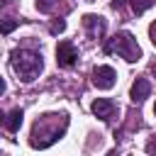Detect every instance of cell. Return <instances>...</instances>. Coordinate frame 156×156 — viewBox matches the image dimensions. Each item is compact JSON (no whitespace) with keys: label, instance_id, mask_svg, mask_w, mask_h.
I'll use <instances>...</instances> for the list:
<instances>
[{"label":"cell","instance_id":"4","mask_svg":"<svg viewBox=\"0 0 156 156\" xmlns=\"http://www.w3.org/2000/svg\"><path fill=\"white\" fill-rule=\"evenodd\" d=\"M56 63L61 68H73L78 63V49L71 44V41H61L56 46Z\"/></svg>","mask_w":156,"mask_h":156},{"label":"cell","instance_id":"2","mask_svg":"<svg viewBox=\"0 0 156 156\" xmlns=\"http://www.w3.org/2000/svg\"><path fill=\"white\" fill-rule=\"evenodd\" d=\"M10 63L22 80H34L44 68L41 54H34V51H27V49H15L10 54Z\"/></svg>","mask_w":156,"mask_h":156},{"label":"cell","instance_id":"6","mask_svg":"<svg viewBox=\"0 0 156 156\" xmlns=\"http://www.w3.org/2000/svg\"><path fill=\"white\" fill-rule=\"evenodd\" d=\"M83 27L88 29V34H90L93 39H102L107 24H105V20L98 17V15H85V17H83Z\"/></svg>","mask_w":156,"mask_h":156},{"label":"cell","instance_id":"14","mask_svg":"<svg viewBox=\"0 0 156 156\" xmlns=\"http://www.w3.org/2000/svg\"><path fill=\"white\" fill-rule=\"evenodd\" d=\"M146 151H149L151 156H156V136H154V139H149V144H146Z\"/></svg>","mask_w":156,"mask_h":156},{"label":"cell","instance_id":"13","mask_svg":"<svg viewBox=\"0 0 156 156\" xmlns=\"http://www.w3.org/2000/svg\"><path fill=\"white\" fill-rule=\"evenodd\" d=\"M63 29H66V22H63V20H56V22L51 24V34H61Z\"/></svg>","mask_w":156,"mask_h":156},{"label":"cell","instance_id":"8","mask_svg":"<svg viewBox=\"0 0 156 156\" xmlns=\"http://www.w3.org/2000/svg\"><path fill=\"white\" fill-rule=\"evenodd\" d=\"M149 93H151V83H149V80L136 78V80L132 83V100H134V102L146 100V98H149Z\"/></svg>","mask_w":156,"mask_h":156},{"label":"cell","instance_id":"1","mask_svg":"<svg viewBox=\"0 0 156 156\" xmlns=\"http://www.w3.org/2000/svg\"><path fill=\"white\" fill-rule=\"evenodd\" d=\"M66 127H68V117H66V112H51V115H41L37 122H34V127H32V134H29V144H32V149H46V146H51L54 141H58L61 139V134L66 132Z\"/></svg>","mask_w":156,"mask_h":156},{"label":"cell","instance_id":"5","mask_svg":"<svg viewBox=\"0 0 156 156\" xmlns=\"http://www.w3.org/2000/svg\"><path fill=\"white\" fill-rule=\"evenodd\" d=\"M93 83L100 88V90H110L115 83H117V73L112 66H98L93 71Z\"/></svg>","mask_w":156,"mask_h":156},{"label":"cell","instance_id":"9","mask_svg":"<svg viewBox=\"0 0 156 156\" xmlns=\"http://www.w3.org/2000/svg\"><path fill=\"white\" fill-rule=\"evenodd\" d=\"M22 117H24V112L17 107V110H12V112H7V117H5V129L7 132H17L20 129V124H22Z\"/></svg>","mask_w":156,"mask_h":156},{"label":"cell","instance_id":"17","mask_svg":"<svg viewBox=\"0 0 156 156\" xmlns=\"http://www.w3.org/2000/svg\"><path fill=\"white\" fill-rule=\"evenodd\" d=\"M154 112H156V107H154Z\"/></svg>","mask_w":156,"mask_h":156},{"label":"cell","instance_id":"7","mask_svg":"<svg viewBox=\"0 0 156 156\" xmlns=\"http://www.w3.org/2000/svg\"><path fill=\"white\" fill-rule=\"evenodd\" d=\"M93 115L100 117L102 122H107V119L115 115V102H112V100H105V98H98V100L93 102Z\"/></svg>","mask_w":156,"mask_h":156},{"label":"cell","instance_id":"12","mask_svg":"<svg viewBox=\"0 0 156 156\" xmlns=\"http://www.w3.org/2000/svg\"><path fill=\"white\" fill-rule=\"evenodd\" d=\"M17 24H20V20H12V17H7V20L2 22V34H10V32H12Z\"/></svg>","mask_w":156,"mask_h":156},{"label":"cell","instance_id":"11","mask_svg":"<svg viewBox=\"0 0 156 156\" xmlns=\"http://www.w3.org/2000/svg\"><path fill=\"white\" fill-rule=\"evenodd\" d=\"M58 5V0H37V10L39 12H51Z\"/></svg>","mask_w":156,"mask_h":156},{"label":"cell","instance_id":"3","mask_svg":"<svg viewBox=\"0 0 156 156\" xmlns=\"http://www.w3.org/2000/svg\"><path fill=\"white\" fill-rule=\"evenodd\" d=\"M105 54H119L124 61H136V58L141 56V49H139L136 39H134L129 32H119V34H115L112 39H107Z\"/></svg>","mask_w":156,"mask_h":156},{"label":"cell","instance_id":"10","mask_svg":"<svg viewBox=\"0 0 156 156\" xmlns=\"http://www.w3.org/2000/svg\"><path fill=\"white\" fill-rule=\"evenodd\" d=\"M129 2H132V12L141 15L146 7H151V2H154V0H129Z\"/></svg>","mask_w":156,"mask_h":156},{"label":"cell","instance_id":"15","mask_svg":"<svg viewBox=\"0 0 156 156\" xmlns=\"http://www.w3.org/2000/svg\"><path fill=\"white\" fill-rule=\"evenodd\" d=\"M149 37H151V44L156 46V22H151V27H149Z\"/></svg>","mask_w":156,"mask_h":156},{"label":"cell","instance_id":"16","mask_svg":"<svg viewBox=\"0 0 156 156\" xmlns=\"http://www.w3.org/2000/svg\"><path fill=\"white\" fill-rule=\"evenodd\" d=\"M85 2H93V0H85Z\"/></svg>","mask_w":156,"mask_h":156}]
</instances>
